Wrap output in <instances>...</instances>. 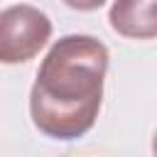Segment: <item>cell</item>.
Returning <instances> with one entry per match:
<instances>
[{"label":"cell","mask_w":157,"mask_h":157,"mask_svg":"<svg viewBox=\"0 0 157 157\" xmlns=\"http://www.w3.org/2000/svg\"><path fill=\"white\" fill-rule=\"evenodd\" d=\"M108 49L91 34H66L47 52L29 93L32 123L54 140L86 135L101 110Z\"/></svg>","instance_id":"obj_1"},{"label":"cell","mask_w":157,"mask_h":157,"mask_svg":"<svg viewBox=\"0 0 157 157\" xmlns=\"http://www.w3.org/2000/svg\"><path fill=\"white\" fill-rule=\"evenodd\" d=\"M52 37V20L32 5L0 12V64H22L39 54Z\"/></svg>","instance_id":"obj_2"},{"label":"cell","mask_w":157,"mask_h":157,"mask_svg":"<svg viewBox=\"0 0 157 157\" xmlns=\"http://www.w3.org/2000/svg\"><path fill=\"white\" fill-rule=\"evenodd\" d=\"M69 7L74 10H81V12H88V10H98L105 0H64Z\"/></svg>","instance_id":"obj_4"},{"label":"cell","mask_w":157,"mask_h":157,"mask_svg":"<svg viewBox=\"0 0 157 157\" xmlns=\"http://www.w3.org/2000/svg\"><path fill=\"white\" fill-rule=\"evenodd\" d=\"M110 27L128 39L157 37V0H115L108 12Z\"/></svg>","instance_id":"obj_3"},{"label":"cell","mask_w":157,"mask_h":157,"mask_svg":"<svg viewBox=\"0 0 157 157\" xmlns=\"http://www.w3.org/2000/svg\"><path fill=\"white\" fill-rule=\"evenodd\" d=\"M152 155L157 157V132H155V137H152Z\"/></svg>","instance_id":"obj_5"}]
</instances>
